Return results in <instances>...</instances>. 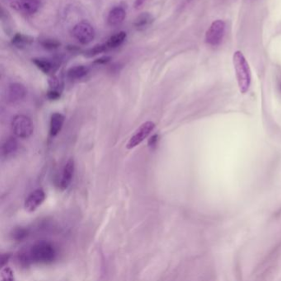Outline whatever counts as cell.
Instances as JSON below:
<instances>
[{
	"label": "cell",
	"instance_id": "6da1fadb",
	"mask_svg": "<svg viewBox=\"0 0 281 281\" xmlns=\"http://www.w3.org/2000/svg\"><path fill=\"white\" fill-rule=\"evenodd\" d=\"M234 65L236 72L237 79L242 92H245L250 85L251 74L248 64L244 54L239 51L234 53Z\"/></svg>",
	"mask_w": 281,
	"mask_h": 281
},
{
	"label": "cell",
	"instance_id": "7a4b0ae2",
	"mask_svg": "<svg viewBox=\"0 0 281 281\" xmlns=\"http://www.w3.org/2000/svg\"><path fill=\"white\" fill-rule=\"evenodd\" d=\"M12 131L21 139L31 137L34 132V124L28 116L17 115L12 121Z\"/></svg>",
	"mask_w": 281,
	"mask_h": 281
},
{
	"label": "cell",
	"instance_id": "3957f363",
	"mask_svg": "<svg viewBox=\"0 0 281 281\" xmlns=\"http://www.w3.org/2000/svg\"><path fill=\"white\" fill-rule=\"evenodd\" d=\"M154 129H155V124L153 121H146L144 124H142L128 141L126 144L127 149H133L141 144L146 138L149 137Z\"/></svg>",
	"mask_w": 281,
	"mask_h": 281
},
{
	"label": "cell",
	"instance_id": "277c9868",
	"mask_svg": "<svg viewBox=\"0 0 281 281\" xmlns=\"http://www.w3.org/2000/svg\"><path fill=\"white\" fill-rule=\"evenodd\" d=\"M72 33L73 37L83 45H88L90 42H92L95 37L94 28L87 21H81L75 25Z\"/></svg>",
	"mask_w": 281,
	"mask_h": 281
},
{
	"label": "cell",
	"instance_id": "5b68a950",
	"mask_svg": "<svg viewBox=\"0 0 281 281\" xmlns=\"http://www.w3.org/2000/svg\"><path fill=\"white\" fill-rule=\"evenodd\" d=\"M225 24L223 21L218 20L213 22L211 27L206 32V41L212 46H216L222 42L225 35Z\"/></svg>",
	"mask_w": 281,
	"mask_h": 281
},
{
	"label": "cell",
	"instance_id": "8992f818",
	"mask_svg": "<svg viewBox=\"0 0 281 281\" xmlns=\"http://www.w3.org/2000/svg\"><path fill=\"white\" fill-rule=\"evenodd\" d=\"M31 258H33L34 260L38 261V262H44V263H47L50 261H52L54 259V249L52 246H50V244H39L35 245L31 252Z\"/></svg>",
	"mask_w": 281,
	"mask_h": 281
},
{
	"label": "cell",
	"instance_id": "52a82bcc",
	"mask_svg": "<svg viewBox=\"0 0 281 281\" xmlns=\"http://www.w3.org/2000/svg\"><path fill=\"white\" fill-rule=\"evenodd\" d=\"M12 8L26 15H33L39 11L40 0H16L12 2Z\"/></svg>",
	"mask_w": 281,
	"mask_h": 281
},
{
	"label": "cell",
	"instance_id": "ba28073f",
	"mask_svg": "<svg viewBox=\"0 0 281 281\" xmlns=\"http://www.w3.org/2000/svg\"><path fill=\"white\" fill-rule=\"evenodd\" d=\"M46 196L42 189H36L29 195L28 197L25 201L24 207L26 211L33 212L36 211L38 207H40L45 201Z\"/></svg>",
	"mask_w": 281,
	"mask_h": 281
},
{
	"label": "cell",
	"instance_id": "9c48e42d",
	"mask_svg": "<svg viewBox=\"0 0 281 281\" xmlns=\"http://www.w3.org/2000/svg\"><path fill=\"white\" fill-rule=\"evenodd\" d=\"M26 95V88L21 83H12L8 88L7 98L9 100V102H12V103L21 102V100L25 98Z\"/></svg>",
	"mask_w": 281,
	"mask_h": 281
},
{
	"label": "cell",
	"instance_id": "30bf717a",
	"mask_svg": "<svg viewBox=\"0 0 281 281\" xmlns=\"http://www.w3.org/2000/svg\"><path fill=\"white\" fill-rule=\"evenodd\" d=\"M75 164L73 158H70L67 161L66 164L64 166L63 174H62L61 181H60V187L62 190H65L69 187L72 179H73V173H74Z\"/></svg>",
	"mask_w": 281,
	"mask_h": 281
},
{
	"label": "cell",
	"instance_id": "8fae6325",
	"mask_svg": "<svg viewBox=\"0 0 281 281\" xmlns=\"http://www.w3.org/2000/svg\"><path fill=\"white\" fill-rule=\"evenodd\" d=\"M126 17V12L123 7H116L111 10L107 17V22L110 26H118L123 22Z\"/></svg>",
	"mask_w": 281,
	"mask_h": 281
},
{
	"label": "cell",
	"instance_id": "7c38bea8",
	"mask_svg": "<svg viewBox=\"0 0 281 281\" xmlns=\"http://www.w3.org/2000/svg\"><path fill=\"white\" fill-rule=\"evenodd\" d=\"M64 122V116L62 114H53L50 118V135L51 137H55L61 130Z\"/></svg>",
	"mask_w": 281,
	"mask_h": 281
},
{
	"label": "cell",
	"instance_id": "4fadbf2b",
	"mask_svg": "<svg viewBox=\"0 0 281 281\" xmlns=\"http://www.w3.org/2000/svg\"><path fill=\"white\" fill-rule=\"evenodd\" d=\"M32 62L35 64L38 69L42 71L45 74H50L56 70L57 67L53 62L50 61L49 59H34Z\"/></svg>",
	"mask_w": 281,
	"mask_h": 281
},
{
	"label": "cell",
	"instance_id": "5bb4252c",
	"mask_svg": "<svg viewBox=\"0 0 281 281\" xmlns=\"http://www.w3.org/2000/svg\"><path fill=\"white\" fill-rule=\"evenodd\" d=\"M152 22H153V17L148 12H144L135 19L134 25L138 31H144L151 25Z\"/></svg>",
	"mask_w": 281,
	"mask_h": 281
},
{
	"label": "cell",
	"instance_id": "9a60e30c",
	"mask_svg": "<svg viewBox=\"0 0 281 281\" xmlns=\"http://www.w3.org/2000/svg\"><path fill=\"white\" fill-rule=\"evenodd\" d=\"M88 73V69L83 65H79V66H74L71 68L68 73L67 76L70 80H80L82 78H84Z\"/></svg>",
	"mask_w": 281,
	"mask_h": 281
},
{
	"label": "cell",
	"instance_id": "2e32d148",
	"mask_svg": "<svg viewBox=\"0 0 281 281\" xmlns=\"http://www.w3.org/2000/svg\"><path fill=\"white\" fill-rule=\"evenodd\" d=\"M17 140L15 138H9L3 143L2 146V154L3 157L12 156L17 150Z\"/></svg>",
	"mask_w": 281,
	"mask_h": 281
},
{
	"label": "cell",
	"instance_id": "e0dca14e",
	"mask_svg": "<svg viewBox=\"0 0 281 281\" xmlns=\"http://www.w3.org/2000/svg\"><path fill=\"white\" fill-rule=\"evenodd\" d=\"M34 39L29 35H22L17 33L12 38V45L18 48L25 47L26 45H30L33 43Z\"/></svg>",
	"mask_w": 281,
	"mask_h": 281
},
{
	"label": "cell",
	"instance_id": "ac0fdd59",
	"mask_svg": "<svg viewBox=\"0 0 281 281\" xmlns=\"http://www.w3.org/2000/svg\"><path fill=\"white\" fill-rule=\"evenodd\" d=\"M125 38H126V33L124 31H121L107 40V42L106 43V47L108 50L118 47L125 41Z\"/></svg>",
	"mask_w": 281,
	"mask_h": 281
},
{
	"label": "cell",
	"instance_id": "d6986e66",
	"mask_svg": "<svg viewBox=\"0 0 281 281\" xmlns=\"http://www.w3.org/2000/svg\"><path fill=\"white\" fill-rule=\"evenodd\" d=\"M107 50H108V49L106 47V43H105V44H102V45H95L94 47L87 50L85 52V55L88 57L95 56L97 54L105 52Z\"/></svg>",
	"mask_w": 281,
	"mask_h": 281
},
{
	"label": "cell",
	"instance_id": "ffe728a7",
	"mask_svg": "<svg viewBox=\"0 0 281 281\" xmlns=\"http://www.w3.org/2000/svg\"><path fill=\"white\" fill-rule=\"evenodd\" d=\"M40 44H41L43 47L48 49V50L57 49L60 45V43L58 40H52V39H45V40L40 41Z\"/></svg>",
	"mask_w": 281,
	"mask_h": 281
},
{
	"label": "cell",
	"instance_id": "44dd1931",
	"mask_svg": "<svg viewBox=\"0 0 281 281\" xmlns=\"http://www.w3.org/2000/svg\"><path fill=\"white\" fill-rule=\"evenodd\" d=\"M49 85H50V89L59 91L60 92H62V89H63V84H62L61 81L54 76H52L49 78Z\"/></svg>",
	"mask_w": 281,
	"mask_h": 281
},
{
	"label": "cell",
	"instance_id": "7402d4cb",
	"mask_svg": "<svg viewBox=\"0 0 281 281\" xmlns=\"http://www.w3.org/2000/svg\"><path fill=\"white\" fill-rule=\"evenodd\" d=\"M1 279L7 280V281H12L14 280L13 277V272L10 267H5L1 272Z\"/></svg>",
	"mask_w": 281,
	"mask_h": 281
},
{
	"label": "cell",
	"instance_id": "603a6c76",
	"mask_svg": "<svg viewBox=\"0 0 281 281\" xmlns=\"http://www.w3.org/2000/svg\"><path fill=\"white\" fill-rule=\"evenodd\" d=\"M60 96H61V92L55 91V90L50 89L47 92V97L50 100H58L60 98Z\"/></svg>",
	"mask_w": 281,
	"mask_h": 281
},
{
	"label": "cell",
	"instance_id": "cb8c5ba5",
	"mask_svg": "<svg viewBox=\"0 0 281 281\" xmlns=\"http://www.w3.org/2000/svg\"><path fill=\"white\" fill-rule=\"evenodd\" d=\"M110 59H111V57H102V58H100V59H97V60H95L94 64H106V63H108V62L110 61Z\"/></svg>",
	"mask_w": 281,
	"mask_h": 281
},
{
	"label": "cell",
	"instance_id": "d4e9b609",
	"mask_svg": "<svg viewBox=\"0 0 281 281\" xmlns=\"http://www.w3.org/2000/svg\"><path fill=\"white\" fill-rule=\"evenodd\" d=\"M10 256L8 254H4L2 257V267H4L5 263H7V261L9 259Z\"/></svg>",
	"mask_w": 281,
	"mask_h": 281
},
{
	"label": "cell",
	"instance_id": "484cf974",
	"mask_svg": "<svg viewBox=\"0 0 281 281\" xmlns=\"http://www.w3.org/2000/svg\"><path fill=\"white\" fill-rule=\"evenodd\" d=\"M145 1H146V0H136V1H135V7H136V8H139V7H141L142 5L144 4Z\"/></svg>",
	"mask_w": 281,
	"mask_h": 281
}]
</instances>
